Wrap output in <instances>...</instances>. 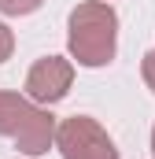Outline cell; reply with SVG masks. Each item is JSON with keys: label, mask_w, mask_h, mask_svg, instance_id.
Masks as SVG:
<instances>
[{"label": "cell", "mask_w": 155, "mask_h": 159, "mask_svg": "<svg viewBox=\"0 0 155 159\" xmlns=\"http://www.w3.org/2000/svg\"><path fill=\"white\" fill-rule=\"evenodd\" d=\"M67 44L81 67H107L118 48V15L104 0H85L70 11Z\"/></svg>", "instance_id": "6da1fadb"}, {"label": "cell", "mask_w": 155, "mask_h": 159, "mask_svg": "<svg viewBox=\"0 0 155 159\" xmlns=\"http://www.w3.org/2000/svg\"><path fill=\"white\" fill-rule=\"evenodd\" d=\"M0 137H11L22 156H44L55 141V119L33 100L0 89Z\"/></svg>", "instance_id": "7a4b0ae2"}, {"label": "cell", "mask_w": 155, "mask_h": 159, "mask_svg": "<svg viewBox=\"0 0 155 159\" xmlns=\"http://www.w3.org/2000/svg\"><path fill=\"white\" fill-rule=\"evenodd\" d=\"M55 144L63 159H122L107 129L89 115H70L55 126Z\"/></svg>", "instance_id": "3957f363"}, {"label": "cell", "mask_w": 155, "mask_h": 159, "mask_svg": "<svg viewBox=\"0 0 155 159\" xmlns=\"http://www.w3.org/2000/svg\"><path fill=\"white\" fill-rule=\"evenodd\" d=\"M70 81H74V63L63 59V56H44L30 67L26 74V96L37 100V104H59L67 93H70Z\"/></svg>", "instance_id": "277c9868"}, {"label": "cell", "mask_w": 155, "mask_h": 159, "mask_svg": "<svg viewBox=\"0 0 155 159\" xmlns=\"http://www.w3.org/2000/svg\"><path fill=\"white\" fill-rule=\"evenodd\" d=\"M44 0H0V11L4 15H30V11H37Z\"/></svg>", "instance_id": "5b68a950"}, {"label": "cell", "mask_w": 155, "mask_h": 159, "mask_svg": "<svg viewBox=\"0 0 155 159\" xmlns=\"http://www.w3.org/2000/svg\"><path fill=\"white\" fill-rule=\"evenodd\" d=\"M11 48H15V37H11V30H7V26L0 22V63H4L7 56H11Z\"/></svg>", "instance_id": "8992f818"}, {"label": "cell", "mask_w": 155, "mask_h": 159, "mask_svg": "<svg viewBox=\"0 0 155 159\" xmlns=\"http://www.w3.org/2000/svg\"><path fill=\"white\" fill-rule=\"evenodd\" d=\"M140 70H144V81H148V89L155 93V52H148V56H144Z\"/></svg>", "instance_id": "52a82bcc"}, {"label": "cell", "mask_w": 155, "mask_h": 159, "mask_svg": "<svg viewBox=\"0 0 155 159\" xmlns=\"http://www.w3.org/2000/svg\"><path fill=\"white\" fill-rule=\"evenodd\" d=\"M152 152H155V129H152Z\"/></svg>", "instance_id": "ba28073f"}]
</instances>
